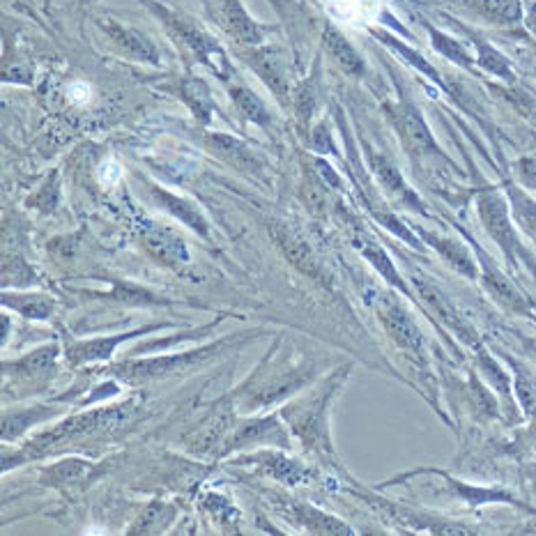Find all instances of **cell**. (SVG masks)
I'll list each match as a JSON object with an SVG mask.
<instances>
[{"label": "cell", "mask_w": 536, "mask_h": 536, "mask_svg": "<svg viewBox=\"0 0 536 536\" xmlns=\"http://www.w3.org/2000/svg\"><path fill=\"white\" fill-rule=\"evenodd\" d=\"M350 366H343L327 375L313 392L295 398L281 410L283 422L288 424L290 433L307 449L323 456H332V435H329V410L334 398L348 380Z\"/></svg>", "instance_id": "cell-1"}, {"label": "cell", "mask_w": 536, "mask_h": 536, "mask_svg": "<svg viewBox=\"0 0 536 536\" xmlns=\"http://www.w3.org/2000/svg\"><path fill=\"white\" fill-rule=\"evenodd\" d=\"M260 329L256 332H242L235 334V336L219 338V341L205 343L200 348L187 350V353H173V355H160V357L150 359H127V362L113 364L109 368V375H115L122 383L130 385H145V383H157V380H166V377L182 375L189 373L191 368L203 366V364L212 362L214 357H221L229 350L244 346L247 341H251L254 336H258Z\"/></svg>", "instance_id": "cell-2"}, {"label": "cell", "mask_w": 536, "mask_h": 536, "mask_svg": "<svg viewBox=\"0 0 536 536\" xmlns=\"http://www.w3.org/2000/svg\"><path fill=\"white\" fill-rule=\"evenodd\" d=\"M132 414H134V403L132 401L122 403V405L100 407V410H90V413L72 414V417L51 426L49 431L37 433L33 440H28L25 447L21 449V456L16 458V463L49 456L51 452H58L60 447H65L67 443L85 440V437L97 435V433L118 431V428H122L124 424L130 422Z\"/></svg>", "instance_id": "cell-3"}, {"label": "cell", "mask_w": 536, "mask_h": 536, "mask_svg": "<svg viewBox=\"0 0 536 536\" xmlns=\"http://www.w3.org/2000/svg\"><path fill=\"white\" fill-rule=\"evenodd\" d=\"M143 3L154 12V15L160 16V21L164 24L171 40L178 44V49L182 51L189 60L210 67L214 74L221 76L224 81H233L235 70L233 65H230L229 55L224 54V49L217 44V40H214L210 33H205L196 21L180 15V12L171 10L169 5H164L160 0H143Z\"/></svg>", "instance_id": "cell-4"}, {"label": "cell", "mask_w": 536, "mask_h": 536, "mask_svg": "<svg viewBox=\"0 0 536 536\" xmlns=\"http://www.w3.org/2000/svg\"><path fill=\"white\" fill-rule=\"evenodd\" d=\"M260 366L251 373V380H254V387L249 383H244L238 389V407L242 413H251V410H265L269 405H277V403L286 401V398H293L295 394L302 392L308 383L316 380V375L320 373V366L311 359H304V362L295 364V366L278 368L277 373H269L268 377L260 375Z\"/></svg>", "instance_id": "cell-5"}, {"label": "cell", "mask_w": 536, "mask_h": 536, "mask_svg": "<svg viewBox=\"0 0 536 536\" xmlns=\"http://www.w3.org/2000/svg\"><path fill=\"white\" fill-rule=\"evenodd\" d=\"M238 392L214 403V407L203 417V422L184 435V449L196 458L219 456L230 431L238 424Z\"/></svg>", "instance_id": "cell-6"}, {"label": "cell", "mask_w": 536, "mask_h": 536, "mask_svg": "<svg viewBox=\"0 0 536 536\" xmlns=\"http://www.w3.org/2000/svg\"><path fill=\"white\" fill-rule=\"evenodd\" d=\"M200 5L210 21L244 49L260 46L272 33V28L254 21V16L242 5V0H200Z\"/></svg>", "instance_id": "cell-7"}, {"label": "cell", "mask_w": 536, "mask_h": 536, "mask_svg": "<svg viewBox=\"0 0 536 536\" xmlns=\"http://www.w3.org/2000/svg\"><path fill=\"white\" fill-rule=\"evenodd\" d=\"M281 414L278 417L269 414V417H254L238 422L217 458L230 456L233 452H244V449L254 447L290 449V437L286 433V426L281 424Z\"/></svg>", "instance_id": "cell-8"}, {"label": "cell", "mask_w": 536, "mask_h": 536, "mask_svg": "<svg viewBox=\"0 0 536 536\" xmlns=\"http://www.w3.org/2000/svg\"><path fill=\"white\" fill-rule=\"evenodd\" d=\"M269 235H272L274 242L281 249V254L286 256V260H288L295 269H299V272H304L307 277H311L313 281H329V269L325 268L323 258H320L318 251L313 249V244L304 238L302 230H297V226L288 224V221H272V224H269Z\"/></svg>", "instance_id": "cell-9"}, {"label": "cell", "mask_w": 536, "mask_h": 536, "mask_svg": "<svg viewBox=\"0 0 536 536\" xmlns=\"http://www.w3.org/2000/svg\"><path fill=\"white\" fill-rule=\"evenodd\" d=\"M171 323H160V325H145L141 329H132V332H120L111 334V336H94V338H81V341H72L67 346V362L72 366H83V364H94V362H109L115 355L118 346L127 343L130 338L145 336V334H152L157 329L169 327Z\"/></svg>", "instance_id": "cell-10"}, {"label": "cell", "mask_w": 536, "mask_h": 536, "mask_svg": "<svg viewBox=\"0 0 536 536\" xmlns=\"http://www.w3.org/2000/svg\"><path fill=\"white\" fill-rule=\"evenodd\" d=\"M242 58L247 60L249 67L258 74V79L268 85L281 104L290 102V79H288V63L283 54L274 46H249Z\"/></svg>", "instance_id": "cell-11"}, {"label": "cell", "mask_w": 536, "mask_h": 536, "mask_svg": "<svg viewBox=\"0 0 536 536\" xmlns=\"http://www.w3.org/2000/svg\"><path fill=\"white\" fill-rule=\"evenodd\" d=\"M272 504L286 521L302 527L304 531H311V534H353V530L346 522L311 507V504H304V502L274 495Z\"/></svg>", "instance_id": "cell-12"}, {"label": "cell", "mask_w": 536, "mask_h": 536, "mask_svg": "<svg viewBox=\"0 0 536 536\" xmlns=\"http://www.w3.org/2000/svg\"><path fill=\"white\" fill-rule=\"evenodd\" d=\"M283 452H286V449L269 447L263 449V452L249 453V456L233 458V465H254L258 472L277 479V482L286 483V486H299V483L308 482V479H311V472H308L302 463L286 456Z\"/></svg>", "instance_id": "cell-13"}, {"label": "cell", "mask_w": 536, "mask_h": 536, "mask_svg": "<svg viewBox=\"0 0 536 536\" xmlns=\"http://www.w3.org/2000/svg\"><path fill=\"white\" fill-rule=\"evenodd\" d=\"M97 25L104 30V35L113 42V46L120 54H124L132 60H139V63L160 65V51H157L154 42L148 35H143L141 30L132 28L127 24H120V21L111 19V16H100Z\"/></svg>", "instance_id": "cell-14"}, {"label": "cell", "mask_w": 536, "mask_h": 536, "mask_svg": "<svg viewBox=\"0 0 536 536\" xmlns=\"http://www.w3.org/2000/svg\"><path fill=\"white\" fill-rule=\"evenodd\" d=\"M141 239H143V247L150 256H152L157 263L166 265V268H187L189 265V247L182 239V235L175 233L169 226L150 224L143 226L141 230Z\"/></svg>", "instance_id": "cell-15"}, {"label": "cell", "mask_w": 536, "mask_h": 536, "mask_svg": "<svg viewBox=\"0 0 536 536\" xmlns=\"http://www.w3.org/2000/svg\"><path fill=\"white\" fill-rule=\"evenodd\" d=\"M148 194L161 210H166V212L173 214L175 219H180L187 229L199 233L200 238H208L210 235L208 219L203 217L199 205H194L191 200L182 199V196L173 194V191H169V189L160 187V184H154V182H148Z\"/></svg>", "instance_id": "cell-16"}, {"label": "cell", "mask_w": 536, "mask_h": 536, "mask_svg": "<svg viewBox=\"0 0 536 536\" xmlns=\"http://www.w3.org/2000/svg\"><path fill=\"white\" fill-rule=\"evenodd\" d=\"M205 145L210 148V152H214L221 161H226L229 166L238 169L239 173H251L258 175L263 171V161L256 157V152L249 148L247 143H242L239 139L230 134H208L205 136Z\"/></svg>", "instance_id": "cell-17"}, {"label": "cell", "mask_w": 536, "mask_h": 536, "mask_svg": "<svg viewBox=\"0 0 536 536\" xmlns=\"http://www.w3.org/2000/svg\"><path fill=\"white\" fill-rule=\"evenodd\" d=\"M380 318H383L385 329L389 336L405 350H414L417 353L422 348V332L414 325V320L405 313V308L396 302L394 297H385L380 304Z\"/></svg>", "instance_id": "cell-18"}, {"label": "cell", "mask_w": 536, "mask_h": 536, "mask_svg": "<svg viewBox=\"0 0 536 536\" xmlns=\"http://www.w3.org/2000/svg\"><path fill=\"white\" fill-rule=\"evenodd\" d=\"M97 467L100 465H94L93 461H85V458H65L55 465L44 467L40 474V483L49 488L79 486V483L90 482L100 474Z\"/></svg>", "instance_id": "cell-19"}, {"label": "cell", "mask_w": 536, "mask_h": 536, "mask_svg": "<svg viewBox=\"0 0 536 536\" xmlns=\"http://www.w3.org/2000/svg\"><path fill=\"white\" fill-rule=\"evenodd\" d=\"M60 407L55 405H33L25 407V410H7L3 413V440L10 443V440H19L24 437L30 428L40 426V424L49 422V419L58 417Z\"/></svg>", "instance_id": "cell-20"}, {"label": "cell", "mask_w": 536, "mask_h": 536, "mask_svg": "<svg viewBox=\"0 0 536 536\" xmlns=\"http://www.w3.org/2000/svg\"><path fill=\"white\" fill-rule=\"evenodd\" d=\"M58 353V343H46V346L33 350L16 362H3V368H12L15 375H19L21 380H40V377H46V373L54 371Z\"/></svg>", "instance_id": "cell-21"}, {"label": "cell", "mask_w": 536, "mask_h": 536, "mask_svg": "<svg viewBox=\"0 0 536 536\" xmlns=\"http://www.w3.org/2000/svg\"><path fill=\"white\" fill-rule=\"evenodd\" d=\"M323 46L325 51H327L329 58L336 63L338 67H341L346 74L350 76H359L364 72V60L359 58V54L355 51V46L350 44L346 37L338 33L334 25H325V33H323Z\"/></svg>", "instance_id": "cell-22"}, {"label": "cell", "mask_w": 536, "mask_h": 536, "mask_svg": "<svg viewBox=\"0 0 536 536\" xmlns=\"http://www.w3.org/2000/svg\"><path fill=\"white\" fill-rule=\"evenodd\" d=\"M178 94L182 97L184 104L191 109V113L200 120L203 124H210L214 115V100L212 93H210L208 83L203 79H196V76H187L178 83Z\"/></svg>", "instance_id": "cell-23"}, {"label": "cell", "mask_w": 536, "mask_h": 536, "mask_svg": "<svg viewBox=\"0 0 536 536\" xmlns=\"http://www.w3.org/2000/svg\"><path fill=\"white\" fill-rule=\"evenodd\" d=\"M229 90H230V100H233L235 109H238V113L242 115L247 122L258 124V127H263V130H269V127H272V115H269L265 102L260 100L254 90H249L247 85L238 83V81L230 83Z\"/></svg>", "instance_id": "cell-24"}, {"label": "cell", "mask_w": 536, "mask_h": 536, "mask_svg": "<svg viewBox=\"0 0 536 536\" xmlns=\"http://www.w3.org/2000/svg\"><path fill=\"white\" fill-rule=\"evenodd\" d=\"M417 290H419V295L424 297V302H426L428 307H431L433 311H435L437 316H440V318H443L444 323H447L449 327L458 334V336L465 338V341H472V329L467 327L465 320H463L461 316H458L456 308H453V304L449 302V299L444 297V295L440 293L435 286H431V283H426V281H417Z\"/></svg>", "instance_id": "cell-25"}, {"label": "cell", "mask_w": 536, "mask_h": 536, "mask_svg": "<svg viewBox=\"0 0 536 536\" xmlns=\"http://www.w3.org/2000/svg\"><path fill=\"white\" fill-rule=\"evenodd\" d=\"M175 516H178L175 504L160 500L150 502L148 507L141 512V516L136 518L134 525L130 527L127 534H164V531L173 525Z\"/></svg>", "instance_id": "cell-26"}, {"label": "cell", "mask_w": 536, "mask_h": 536, "mask_svg": "<svg viewBox=\"0 0 536 536\" xmlns=\"http://www.w3.org/2000/svg\"><path fill=\"white\" fill-rule=\"evenodd\" d=\"M94 297L106 299V302L124 304V307H160V304H171L169 299L160 297V295L148 290L145 286H139V283L132 281H113V290L94 295Z\"/></svg>", "instance_id": "cell-27"}, {"label": "cell", "mask_w": 536, "mask_h": 536, "mask_svg": "<svg viewBox=\"0 0 536 536\" xmlns=\"http://www.w3.org/2000/svg\"><path fill=\"white\" fill-rule=\"evenodd\" d=\"M3 304L28 320H46L54 313V299L42 293H5Z\"/></svg>", "instance_id": "cell-28"}, {"label": "cell", "mask_w": 536, "mask_h": 536, "mask_svg": "<svg viewBox=\"0 0 536 536\" xmlns=\"http://www.w3.org/2000/svg\"><path fill=\"white\" fill-rule=\"evenodd\" d=\"M398 127H401L407 145L417 150V152H428V150H435L433 136H431V132H428L426 124H424L422 115H419L410 104L401 106V111H398Z\"/></svg>", "instance_id": "cell-29"}, {"label": "cell", "mask_w": 536, "mask_h": 536, "mask_svg": "<svg viewBox=\"0 0 536 536\" xmlns=\"http://www.w3.org/2000/svg\"><path fill=\"white\" fill-rule=\"evenodd\" d=\"M320 100V85H318V67L313 72V76H308L304 83H299L293 93V109L297 115V122L302 124V130L308 127V120L316 113V106Z\"/></svg>", "instance_id": "cell-30"}, {"label": "cell", "mask_w": 536, "mask_h": 536, "mask_svg": "<svg viewBox=\"0 0 536 536\" xmlns=\"http://www.w3.org/2000/svg\"><path fill=\"white\" fill-rule=\"evenodd\" d=\"M334 15L346 21H368L380 12V0H329Z\"/></svg>", "instance_id": "cell-31"}, {"label": "cell", "mask_w": 536, "mask_h": 536, "mask_svg": "<svg viewBox=\"0 0 536 536\" xmlns=\"http://www.w3.org/2000/svg\"><path fill=\"white\" fill-rule=\"evenodd\" d=\"M463 3L495 21H516L521 15L516 0H463Z\"/></svg>", "instance_id": "cell-32"}, {"label": "cell", "mask_w": 536, "mask_h": 536, "mask_svg": "<svg viewBox=\"0 0 536 536\" xmlns=\"http://www.w3.org/2000/svg\"><path fill=\"white\" fill-rule=\"evenodd\" d=\"M371 166L375 171L377 180L387 187V191H394V194H403V180L401 173L396 171V166L389 160L380 157V154H371Z\"/></svg>", "instance_id": "cell-33"}, {"label": "cell", "mask_w": 536, "mask_h": 536, "mask_svg": "<svg viewBox=\"0 0 536 536\" xmlns=\"http://www.w3.org/2000/svg\"><path fill=\"white\" fill-rule=\"evenodd\" d=\"M58 199H60V184H58V175L54 173L44 184H42V189L35 196H30L28 205L42 210V212H51V210L58 205Z\"/></svg>", "instance_id": "cell-34"}, {"label": "cell", "mask_w": 536, "mask_h": 536, "mask_svg": "<svg viewBox=\"0 0 536 536\" xmlns=\"http://www.w3.org/2000/svg\"><path fill=\"white\" fill-rule=\"evenodd\" d=\"M205 507H208L210 512H212V516L217 518L219 522H229V518H226V516L238 518V509H235L233 504H229V502H226L224 497L208 495V497H205Z\"/></svg>", "instance_id": "cell-35"}, {"label": "cell", "mask_w": 536, "mask_h": 536, "mask_svg": "<svg viewBox=\"0 0 536 536\" xmlns=\"http://www.w3.org/2000/svg\"><path fill=\"white\" fill-rule=\"evenodd\" d=\"M100 180L102 184H106V187L118 184L120 180H122V169H120V164H115V161H106V164H102Z\"/></svg>", "instance_id": "cell-36"}, {"label": "cell", "mask_w": 536, "mask_h": 536, "mask_svg": "<svg viewBox=\"0 0 536 536\" xmlns=\"http://www.w3.org/2000/svg\"><path fill=\"white\" fill-rule=\"evenodd\" d=\"M67 97H70L72 104H85L90 100V85L85 81H74L67 90Z\"/></svg>", "instance_id": "cell-37"}, {"label": "cell", "mask_w": 536, "mask_h": 536, "mask_svg": "<svg viewBox=\"0 0 536 536\" xmlns=\"http://www.w3.org/2000/svg\"><path fill=\"white\" fill-rule=\"evenodd\" d=\"M531 28H534V30H536V10H534V12H531Z\"/></svg>", "instance_id": "cell-38"}, {"label": "cell", "mask_w": 536, "mask_h": 536, "mask_svg": "<svg viewBox=\"0 0 536 536\" xmlns=\"http://www.w3.org/2000/svg\"><path fill=\"white\" fill-rule=\"evenodd\" d=\"M90 3H97V0H83V5H90Z\"/></svg>", "instance_id": "cell-39"}]
</instances>
